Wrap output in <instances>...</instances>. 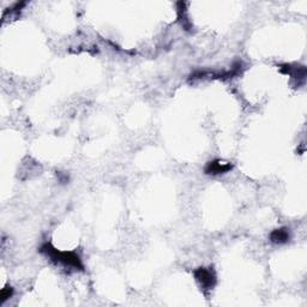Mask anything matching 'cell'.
<instances>
[{
    "label": "cell",
    "instance_id": "1",
    "mask_svg": "<svg viewBox=\"0 0 307 307\" xmlns=\"http://www.w3.org/2000/svg\"><path fill=\"white\" fill-rule=\"evenodd\" d=\"M40 252L55 263H60L64 267L72 268L76 270H83V263L79 256L75 252H60L51 244H45L41 247Z\"/></svg>",
    "mask_w": 307,
    "mask_h": 307
},
{
    "label": "cell",
    "instance_id": "2",
    "mask_svg": "<svg viewBox=\"0 0 307 307\" xmlns=\"http://www.w3.org/2000/svg\"><path fill=\"white\" fill-rule=\"evenodd\" d=\"M193 273L196 281L204 290H211L216 285V275L211 268H198Z\"/></svg>",
    "mask_w": 307,
    "mask_h": 307
},
{
    "label": "cell",
    "instance_id": "3",
    "mask_svg": "<svg viewBox=\"0 0 307 307\" xmlns=\"http://www.w3.org/2000/svg\"><path fill=\"white\" fill-rule=\"evenodd\" d=\"M232 170V165L230 163L222 162V161H212L209 162L205 168V173L210 174V175H217V174H223L229 172Z\"/></svg>",
    "mask_w": 307,
    "mask_h": 307
},
{
    "label": "cell",
    "instance_id": "4",
    "mask_svg": "<svg viewBox=\"0 0 307 307\" xmlns=\"http://www.w3.org/2000/svg\"><path fill=\"white\" fill-rule=\"evenodd\" d=\"M289 239H290V234H289V229L287 228L275 229L270 234V240H271V242H273V244H277V245L286 244V242L289 241Z\"/></svg>",
    "mask_w": 307,
    "mask_h": 307
},
{
    "label": "cell",
    "instance_id": "5",
    "mask_svg": "<svg viewBox=\"0 0 307 307\" xmlns=\"http://www.w3.org/2000/svg\"><path fill=\"white\" fill-rule=\"evenodd\" d=\"M12 295H14V288L12 287L2 288V290L0 291V301H1V304H4L5 301L11 299Z\"/></svg>",
    "mask_w": 307,
    "mask_h": 307
}]
</instances>
